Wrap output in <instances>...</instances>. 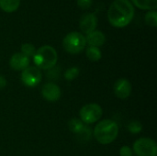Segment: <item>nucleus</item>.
<instances>
[{
    "label": "nucleus",
    "instance_id": "obj_22",
    "mask_svg": "<svg viewBox=\"0 0 157 156\" xmlns=\"http://www.w3.org/2000/svg\"><path fill=\"white\" fill-rule=\"evenodd\" d=\"M76 4L81 9L86 10L91 7L93 4V0H76Z\"/></svg>",
    "mask_w": 157,
    "mask_h": 156
},
{
    "label": "nucleus",
    "instance_id": "obj_13",
    "mask_svg": "<svg viewBox=\"0 0 157 156\" xmlns=\"http://www.w3.org/2000/svg\"><path fill=\"white\" fill-rule=\"evenodd\" d=\"M132 4L142 10H156L157 0H131Z\"/></svg>",
    "mask_w": 157,
    "mask_h": 156
},
{
    "label": "nucleus",
    "instance_id": "obj_7",
    "mask_svg": "<svg viewBox=\"0 0 157 156\" xmlns=\"http://www.w3.org/2000/svg\"><path fill=\"white\" fill-rule=\"evenodd\" d=\"M42 79V73L38 67L29 66L21 73V82L28 87L37 86Z\"/></svg>",
    "mask_w": 157,
    "mask_h": 156
},
{
    "label": "nucleus",
    "instance_id": "obj_12",
    "mask_svg": "<svg viewBox=\"0 0 157 156\" xmlns=\"http://www.w3.org/2000/svg\"><path fill=\"white\" fill-rule=\"evenodd\" d=\"M86 44H88L89 46L99 48L105 44L106 36L101 30L95 29L94 31L90 32L86 36Z\"/></svg>",
    "mask_w": 157,
    "mask_h": 156
},
{
    "label": "nucleus",
    "instance_id": "obj_3",
    "mask_svg": "<svg viewBox=\"0 0 157 156\" xmlns=\"http://www.w3.org/2000/svg\"><path fill=\"white\" fill-rule=\"evenodd\" d=\"M58 61L56 50L50 45H43L36 50L33 56L35 66L40 70H51L55 67Z\"/></svg>",
    "mask_w": 157,
    "mask_h": 156
},
{
    "label": "nucleus",
    "instance_id": "obj_21",
    "mask_svg": "<svg viewBox=\"0 0 157 156\" xmlns=\"http://www.w3.org/2000/svg\"><path fill=\"white\" fill-rule=\"evenodd\" d=\"M128 131L132 134H138L143 131V124L138 120H132L128 124Z\"/></svg>",
    "mask_w": 157,
    "mask_h": 156
},
{
    "label": "nucleus",
    "instance_id": "obj_10",
    "mask_svg": "<svg viewBox=\"0 0 157 156\" xmlns=\"http://www.w3.org/2000/svg\"><path fill=\"white\" fill-rule=\"evenodd\" d=\"M98 26V17L95 13H87L81 17L79 21V28L85 34H89L94 31Z\"/></svg>",
    "mask_w": 157,
    "mask_h": 156
},
{
    "label": "nucleus",
    "instance_id": "obj_16",
    "mask_svg": "<svg viewBox=\"0 0 157 156\" xmlns=\"http://www.w3.org/2000/svg\"><path fill=\"white\" fill-rule=\"evenodd\" d=\"M145 23L153 28H155L157 26V11L156 10H149L144 17Z\"/></svg>",
    "mask_w": 157,
    "mask_h": 156
},
{
    "label": "nucleus",
    "instance_id": "obj_1",
    "mask_svg": "<svg viewBox=\"0 0 157 156\" xmlns=\"http://www.w3.org/2000/svg\"><path fill=\"white\" fill-rule=\"evenodd\" d=\"M134 15V6L130 0H114L108 10L109 22L118 29L127 27L132 21Z\"/></svg>",
    "mask_w": 157,
    "mask_h": 156
},
{
    "label": "nucleus",
    "instance_id": "obj_11",
    "mask_svg": "<svg viewBox=\"0 0 157 156\" xmlns=\"http://www.w3.org/2000/svg\"><path fill=\"white\" fill-rule=\"evenodd\" d=\"M30 59L21 52L14 53L9 59V65L15 71H23L29 66Z\"/></svg>",
    "mask_w": 157,
    "mask_h": 156
},
{
    "label": "nucleus",
    "instance_id": "obj_19",
    "mask_svg": "<svg viewBox=\"0 0 157 156\" xmlns=\"http://www.w3.org/2000/svg\"><path fill=\"white\" fill-rule=\"evenodd\" d=\"M79 74H80L79 68L76 67V66H73L71 68H68L64 72L63 76H64L65 80H67V81H73V80H75L79 75Z\"/></svg>",
    "mask_w": 157,
    "mask_h": 156
},
{
    "label": "nucleus",
    "instance_id": "obj_4",
    "mask_svg": "<svg viewBox=\"0 0 157 156\" xmlns=\"http://www.w3.org/2000/svg\"><path fill=\"white\" fill-rule=\"evenodd\" d=\"M86 46V36L78 31L68 33L63 40V47L70 54H78L84 51Z\"/></svg>",
    "mask_w": 157,
    "mask_h": 156
},
{
    "label": "nucleus",
    "instance_id": "obj_6",
    "mask_svg": "<svg viewBox=\"0 0 157 156\" xmlns=\"http://www.w3.org/2000/svg\"><path fill=\"white\" fill-rule=\"evenodd\" d=\"M133 152L138 156H157V144L153 139L143 137L133 143Z\"/></svg>",
    "mask_w": 157,
    "mask_h": 156
},
{
    "label": "nucleus",
    "instance_id": "obj_20",
    "mask_svg": "<svg viewBox=\"0 0 157 156\" xmlns=\"http://www.w3.org/2000/svg\"><path fill=\"white\" fill-rule=\"evenodd\" d=\"M91 135H92V131L91 130L87 127V126H85L76 133V136L77 138L79 139V141H83V142H87L89 141V139L91 138Z\"/></svg>",
    "mask_w": 157,
    "mask_h": 156
},
{
    "label": "nucleus",
    "instance_id": "obj_18",
    "mask_svg": "<svg viewBox=\"0 0 157 156\" xmlns=\"http://www.w3.org/2000/svg\"><path fill=\"white\" fill-rule=\"evenodd\" d=\"M84 127V123L81 121L80 119H76V118H73L72 120H70V121L68 122V128L69 130L74 132V133H77L82 128Z\"/></svg>",
    "mask_w": 157,
    "mask_h": 156
},
{
    "label": "nucleus",
    "instance_id": "obj_5",
    "mask_svg": "<svg viewBox=\"0 0 157 156\" xmlns=\"http://www.w3.org/2000/svg\"><path fill=\"white\" fill-rule=\"evenodd\" d=\"M103 115L102 108L97 103H89L83 106L79 111L80 120L85 124H93L98 122Z\"/></svg>",
    "mask_w": 157,
    "mask_h": 156
},
{
    "label": "nucleus",
    "instance_id": "obj_24",
    "mask_svg": "<svg viewBox=\"0 0 157 156\" xmlns=\"http://www.w3.org/2000/svg\"><path fill=\"white\" fill-rule=\"evenodd\" d=\"M6 84H7V81H6V79L4 76L0 75V90L4 89V88L6 86Z\"/></svg>",
    "mask_w": 157,
    "mask_h": 156
},
{
    "label": "nucleus",
    "instance_id": "obj_2",
    "mask_svg": "<svg viewBox=\"0 0 157 156\" xmlns=\"http://www.w3.org/2000/svg\"><path fill=\"white\" fill-rule=\"evenodd\" d=\"M119 134V125L112 120H103L98 121L93 131V135L100 144H109L113 143Z\"/></svg>",
    "mask_w": 157,
    "mask_h": 156
},
{
    "label": "nucleus",
    "instance_id": "obj_9",
    "mask_svg": "<svg viewBox=\"0 0 157 156\" xmlns=\"http://www.w3.org/2000/svg\"><path fill=\"white\" fill-rule=\"evenodd\" d=\"M132 86L131 82L126 78L118 79L113 86V91L115 96L121 99H126L131 96Z\"/></svg>",
    "mask_w": 157,
    "mask_h": 156
},
{
    "label": "nucleus",
    "instance_id": "obj_17",
    "mask_svg": "<svg viewBox=\"0 0 157 156\" xmlns=\"http://www.w3.org/2000/svg\"><path fill=\"white\" fill-rule=\"evenodd\" d=\"M21 53H23L25 56H27L28 58H33V56L35 55L36 52V48L33 44L31 43H23L21 45Z\"/></svg>",
    "mask_w": 157,
    "mask_h": 156
},
{
    "label": "nucleus",
    "instance_id": "obj_15",
    "mask_svg": "<svg viewBox=\"0 0 157 156\" xmlns=\"http://www.w3.org/2000/svg\"><path fill=\"white\" fill-rule=\"evenodd\" d=\"M86 55L91 62H98L102 58V53L99 48L88 46L86 50Z\"/></svg>",
    "mask_w": 157,
    "mask_h": 156
},
{
    "label": "nucleus",
    "instance_id": "obj_8",
    "mask_svg": "<svg viewBox=\"0 0 157 156\" xmlns=\"http://www.w3.org/2000/svg\"><path fill=\"white\" fill-rule=\"evenodd\" d=\"M41 96L49 102H55L60 99L62 91L58 85L52 82H48L41 87Z\"/></svg>",
    "mask_w": 157,
    "mask_h": 156
},
{
    "label": "nucleus",
    "instance_id": "obj_23",
    "mask_svg": "<svg viewBox=\"0 0 157 156\" xmlns=\"http://www.w3.org/2000/svg\"><path fill=\"white\" fill-rule=\"evenodd\" d=\"M132 154H133V151L128 145L122 146L120 150V155L121 156H132Z\"/></svg>",
    "mask_w": 157,
    "mask_h": 156
},
{
    "label": "nucleus",
    "instance_id": "obj_14",
    "mask_svg": "<svg viewBox=\"0 0 157 156\" xmlns=\"http://www.w3.org/2000/svg\"><path fill=\"white\" fill-rule=\"evenodd\" d=\"M20 0H0V8L6 13H12L17 10Z\"/></svg>",
    "mask_w": 157,
    "mask_h": 156
}]
</instances>
